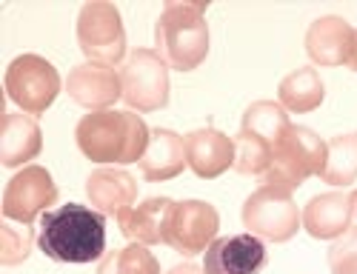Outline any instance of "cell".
I'll return each instance as SVG.
<instances>
[{"label":"cell","mask_w":357,"mask_h":274,"mask_svg":"<svg viewBox=\"0 0 357 274\" xmlns=\"http://www.w3.org/2000/svg\"><path fill=\"white\" fill-rule=\"evenodd\" d=\"M38 246L54 263H95L106 257V215L66 203L40 218Z\"/></svg>","instance_id":"1"},{"label":"cell","mask_w":357,"mask_h":274,"mask_svg":"<svg viewBox=\"0 0 357 274\" xmlns=\"http://www.w3.org/2000/svg\"><path fill=\"white\" fill-rule=\"evenodd\" d=\"M75 140L86 160L100 166H129L140 163L146 155L152 129L135 112L103 109L80 117V123L75 126Z\"/></svg>","instance_id":"2"},{"label":"cell","mask_w":357,"mask_h":274,"mask_svg":"<svg viewBox=\"0 0 357 274\" xmlns=\"http://www.w3.org/2000/svg\"><path fill=\"white\" fill-rule=\"evenodd\" d=\"M206 6L189 0H169L155 23V52L174 72H195L209 57V23Z\"/></svg>","instance_id":"3"},{"label":"cell","mask_w":357,"mask_h":274,"mask_svg":"<svg viewBox=\"0 0 357 274\" xmlns=\"http://www.w3.org/2000/svg\"><path fill=\"white\" fill-rule=\"evenodd\" d=\"M323 163H326V140L317 137L306 126L291 123L289 132L283 135V140L275 146L269 172L260 180L269 183V186L294 192V189H301L309 177L320 174Z\"/></svg>","instance_id":"4"},{"label":"cell","mask_w":357,"mask_h":274,"mask_svg":"<svg viewBox=\"0 0 357 274\" xmlns=\"http://www.w3.org/2000/svg\"><path fill=\"white\" fill-rule=\"evenodd\" d=\"M77 46L89 63L121 66L126 57V29L121 9L106 0H89L77 15Z\"/></svg>","instance_id":"5"},{"label":"cell","mask_w":357,"mask_h":274,"mask_svg":"<svg viewBox=\"0 0 357 274\" xmlns=\"http://www.w3.org/2000/svg\"><path fill=\"white\" fill-rule=\"evenodd\" d=\"M303 211L297 208L291 192L278 189L263 183L255 189L243 203V226L249 234L269 240V243H286L303 226Z\"/></svg>","instance_id":"6"},{"label":"cell","mask_w":357,"mask_h":274,"mask_svg":"<svg viewBox=\"0 0 357 274\" xmlns=\"http://www.w3.org/2000/svg\"><path fill=\"white\" fill-rule=\"evenodd\" d=\"M61 75L40 54H20L6 69V95L26 114H43L61 95Z\"/></svg>","instance_id":"7"},{"label":"cell","mask_w":357,"mask_h":274,"mask_svg":"<svg viewBox=\"0 0 357 274\" xmlns=\"http://www.w3.org/2000/svg\"><path fill=\"white\" fill-rule=\"evenodd\" d=\"M123 103L132 112H158L169 106V66L155 49H135L121 66Z\"/></svg>","instance_id":"8"},{"label":"cell","mask_w":357,"mask_h":274,"mask_svg":"<svg viewBox=\"0 0 357 274\" xmlns=\"http://www.w3.org/2000/svg\"><path fill=\"white\" fill-rule=\"evenodd\" d=\"M218 229H220V215L212 203L181 200L172 206V215L166 223V246H172L183 257L206 254V249L218 240Z\"/></svg>","instance_id":"9"},{"label":"cell","mask_w":357,"mask_h":274,"mask_svg":"<svg viewBox=\"0 0 357 274\" xmlns=\"http://www.w3.org/2000/svg\"><path fill=\"white\" fill-rule=\"evenodd\" d=\"M57 203V183L43 166H23L3 189V218L32 226Z\"/></svg>","instance_id":"10"},{"label":"cell","mask_w":357,"mask_h":274,"mask_svg":"<svg viewBox=\"0 0 357 274\" xmlns=\"http://www.w3.org/2000/svg\"><path fill=\"white\" fill-rule=\"evenodd\" d=\"M269 263L263 240L255 234H229L218 237L203 257L206 274H260Z\"/></svg>","instance_id":"11"},{"label":"cell","mask_w":357,"mask_h":274,"mask_svg":"<svg viewBox=\"0 0 357 274\" xmlns=\"http://www.w3.org/2000/svg\"><path fill=\"white\" fill-rule=\"evenodd\" d=\"M63 89H66L69 100H75L77 106H83L89 112L112 109L123 98L121 72H114L112 66H103V63H89V60L69 72Z\"/></svg>","instance_id":"12"},{"label":"cell","mask_w":357,"mask_h":274,"mask_svg":"<svg viewBox=\"0 0 357 274\" xmlns=\"http://www.w3.org/2000/svg\"><path fill=\"white\" fill-rule=\"evenodd\" d=\"M86 197L100 215L121 218L137 200V180L123 166H100L86 177Z\"/></svg>","instance_id":"13"},{"label":"cell","mask_w":357,"mask_h":274,"mask_svg":"<svg viewBox=\"0 0 357 274\" xmlns=\"http://www.w3.org/2000/svg\"><path fill=\"white\" fill-rule=\"evenodd\" d=\"M357 29L337 15L317 17L306 32V54L317 66H346Z\"/></svg>","instance_id":"14"},{"label":"cell","mask_w":357,"mask_h":274,"mask_svg":"<svg viewBox=\"0 0 357 274\" xmlns=\"http://www.w3.org/2000/svg\"><path fill=\"white\" fill-rule=\"evenodd\" d=\"M186 163L200 180H215L234 166V137L220 129H195L186 135Z\"/></svg>","instance_id":"15"},{"label":"cell","mask_w":357,"mask_h":274,"mask_svg":"<svg viewBox=\"0 0 357 274\" xmlns=\"http://www.w3.org/2000/svg\"><path fill=\"white\" fill-rule=\"evenodd\" d=\"M303 229L314 240H340L351 231V192L314 195L303 206Z\"/></svg>","instance_id":"16"},{"label":"cell","mask_w":357,"mask_h":274,"mask_svg":"<svg viewBox=\"0 0 357 274\" xmlns=\"http://www.w3.org/2000/svg\"><path fill=\"white\" fill-rule=\"evenodd\" d=\"M43 151V132L26 112H6L0 123V163L6 169L26 166Z\"/></svg>","instance_id":"17"},{"label":"cell","mask_w":357,"mask_h":274,"mask_svg":"<svg viewBox=\"0 0 357 274\" xmlns=\"http://www.w3.org/2000/svg\"><path fill=\"white\" fill-rule=\"evenodd\" d=\"M140 172L149 183H163L181 174L186 163V137H181L172 129H152L146 155L140 158Z\"/></svg>","instance_id":"18"},{"label":"cell","mask_w":357,"mask_h":274,"mask_svg":"<svg viewBox=\"0 0 357 274\" xmlns=\"http://www.w3.org/2000/svg\"><path fill=\"white\" fill-rule=\"evenodd\" d=\"M172 206L174 200L169 197H149L140 206H132L117 218L123 237L140 243V246H160V243H166V223L172 215Z\"/></svg>","instance_id":"19"},{"label":"cell","mask_w":357,"mask_h":274,"mask_svg":"<svg viewBox=\"0 0 357 274\" xmlns=\"http://www.w3.org/2000/svg\"><path fill=\"white\" fill-rule=\"evenodd\" d=\"M323 100H326V83L320 80L317 69L309 66L289 72L278 86V103L289 114H309L320 109Z\"/></svg>","instance_id":"20"},{"label":"cell","mask_w":357,"mask_h":274,"mask_svg":"<svg viewBox=\"0 0 357 274\" xmlns=\"http://www.w3.org/2000/svg\"><path fill=\"white\" fill-rule=\"evenodd\" d=\"M329 186H351L357 180V132L337 135L326 143V163L317 174Z\"/></svg>","instance_id":"21"},{"label":"cell","mask_w":357,"mask_h":274,"mask_svg":"<svg viewBox=\"0 0 357 274\" xmlns=\"http://www.w3.org/2000/svg\"><path fill=\"white\" fill-rule=\"evenodd\" d=\"M289 126H291L289 112L278 100H257V103H252L243 112V120H241V132L266 140L272 149L283 140V135L289 132Z\"/></svg>","instance_id":"22"},{"label":"cell","mask_w":357,"mask_h":274,"mask_svg":"<svg viewBox=\"0 0 357 274\" xmlns=\"http://www.w3.org/2000/svg\"><path fill=\"white\" fill-rule=\"evenodd\" d=\"M98 274H160V263L149 252V246L129 243L126 249L106 252L98 266Z\"/></svg>","instance_id":"23"},{"label":"cell","mask_w":357,"mask_h":274,"mask_svg":"<svg viewBox=\"0 0 357 274\" xmlns=\"http://www.w3.org/2000/svg\"><path fill=\"white\" fill-rule=\"evenodd\" d=\"M272 155H275V149L255 135L241 132L234 137V172L263 177L272 166Z\"/></svg>","instance_id":"24"},{"label":"cell","mask_w":357,"mask_h":274,"mask_svg":"<svg viewBox=\"0 0 357 274\" xmlns=\"http://www.w3.org/2000/svg\"><path fill=\"white\" fill-rule=\"evenodd\" d=\"M35 246V231L32 226H15L3 218L0 223V263L3 266H20L29 260Z\"/></svg>","instance_id":"25"},{"label":"cell","mask_w":357,"mask_h":274,"mask_svg":"<svg viewBox=\"0 0 357 274\" xmlns=\"http://www.w3.org/2000/svg\"><path fill=\"white\" fill-rule=\"evenodd\" d=\"M329 268L332 274H357V234L349 231L329 249Z\"/></svg>","instance_id":"26"},{"label":"cell","mask_w":357,"mask_h":274,"mask_svg":"<svg viewBox=\"0 0 357 274\" xmlns=\"http://www.w3.org/2000/svg\"><path fill=\"white\" fill-rule=\"evenodd\" d=\"M166 274H206L203 266H195V263H181V266H172Z\"/></svg>","instance_id":"27"},{"label":"cell","mask_w":357,"mask_h":274,"mask_svg":"<svg viewBox=\"0 0 357 274\" xmlns=\"http://www.w3.org/2000/svg\"><path fill=\"white\" fill-rule=\"evenodd\" d=\"M351 231L357 234V189L351 192Z\"/></svg>","instance_id":"28"},{"label":"cell","mask_w":357,"mask_h":274,"mask_svg":"<svg viewBox=\"0 0 357 274\" xmlns=\"http://www.w3.org/2000/svg\"><path fill=\"white\" fill-rule=\"evenodd\" d=\"M351 72H357V32H354V46H351V54H349V63H346Z\"/></svg>","instance_id":"29"}]
</instances>
